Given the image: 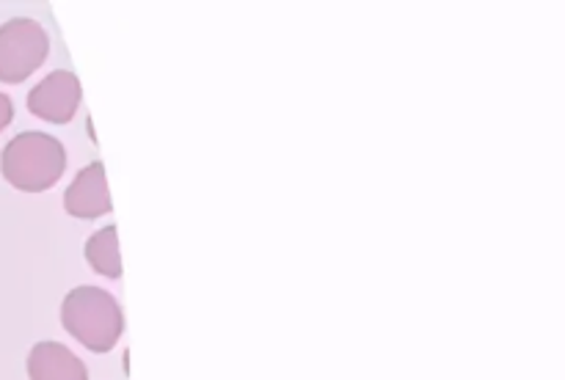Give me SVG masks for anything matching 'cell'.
<instances>
[{
  "label": "cell",
  "mask_w": 565,
  "mask_h": 380,
  "mask_svg": "<svg viewBox=\"0 0 565 380\" xmlns=\"http://www.w3.org/2000/svg\"><path fill=\"white\" fill-rule=\"evenodd\" d=\"M83 88L70 69H55L28 94V110L50 124H66L81 105Z\"/></svg>",
  "instance_id": "cell-4"
},
{
  "label": "cell",
  "mask_w": 565,
  "mask_h": 380,
  "mask_svg": "<svg viewBox=\"0 0 565 380\" xmlns=\"http://www.w3.org/2000/svg\"><path fill=\"white\" fill-rule=\"evenodd\" d=\"M61 323L83 347L92 352H108L125 330V314L110 292L83 284L70 290L61 303Z\"/></svg>",
  "instance_id": "cell-2"
},
{
  "label": "cell",
  "mask_w": 565,
  "mask_h": 380,
  "mask_svg": "<svg viewBox=\"0 0 565 380\" xmlns=\"http://www.w3.org/2000/svg\"><path fill=\"white\" fill-rule=\"evenodd\" d=\"M50 53L47 31L31 17H14L0 25V83H22Z\"/></svg>",
  "instance_id": "cell-3"
},
{
  "label": "cell",
  "mask_w": 565,
  "mask_h": 380,
  "mask_svg": "<svg viewBox=\"0 0 565 380\" xmlns=\"http://www.w3.org/2000/svg\"><path fill=\"white\" fill-rule=\"evenodd\" d=\"M66 171V149L47 132L28 130L11 138L0 154V174L22 193L50 191Z\"/></svg>",
  "instance_id": "cell-1"
},
{
  "label": "cell",
  "mask_w": 565,
  "mask_h": 380,
  "mask_svg": "<svg viewBox=\"0 0 565 380\" xmlns=\"http://www.w3.org/2000/svg\"><path fill=\"white\" fill-rule=\"evenodd\" d=\"M64 207L66 213L83 220H94L110 213L108 180H105V165L99 160L77 171V176L64 193Z\"/></svg>",
  "instance_id": "cell-5"
},
{
  "label": "cell",
  "mask_w": 565,
  "mask_h": 380,
  "mask_svg": "<svg viewBox=\"0 0 565 380\" xmlns=\"http://www.w3.org/2000/svg\"><path fill=\"white\" fill-rule=\"evenodd\" d=\"M11 119H14V102L0 91V132L11 124Z\"/></svg>",
  "instance_id": "cell-8"
},
{
  "label": "cell",
  "mask_w": 565,
  "mask_h": 380,
  "mask_svg": "<svg viewBox=\"0 0 565 380\" xmlns=\"http://www.w3.org/2000/svg\"><path fill=\"white\" fill-rule=\"evenodd\" d=\"M31 380H88V369L75 352L61 341H36L28 352Z\"/></svg>",
  "instance_id": "cell-6"
},
{
  "label": "cell",
  "mask_w": 565,
  "mask_h": 380,
  "mask_svg": "<svg viewBox=\"0 0 565 380\" xmlns=\"http://www.w3.org/2000/svg\"><path fill=\"white\" fill-rule=\"evenodd\" d=\"M86 262L92 264L94 273L108 275V279H119L121 257H119V235H116V226H105V229L94 231V235L88 237Z\"/></svg>",
  "instance_id": "cell-7"
}]
</instances>
